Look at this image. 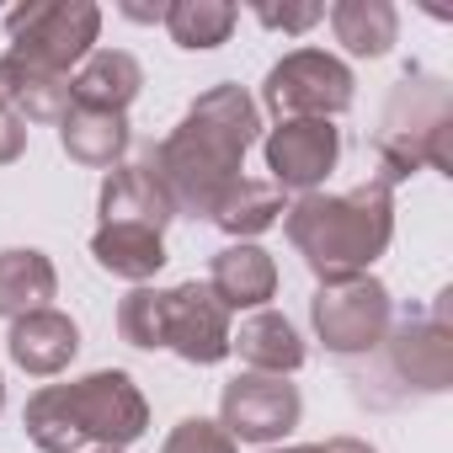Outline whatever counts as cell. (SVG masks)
Returning <instances> with one entry per match:
<instances>
[{"instance_id":"1","label":"cell","mask_w":453,"mask_h":453,"mask_svg":"<svg viewBox=\"0 0 453 453\" xmlns=\"http://www.w3.org/2000/svg\"><path fill=\"white\" fill-rule=\"evenodd\" d=\"M262 134V112L257 102L246 96V86H208L187 118L160 139L155 150V176L160 187L171 192L176 213H192V219H213V208L224 203L241 181V165H246V150L257 144Z\"/></svg>"},{"instance_id":"2","label":"cell","mask_w":453,"mask_h":453,"mask_svg":"<svg viewBox=\"0 0 453 453\" xmlns=\"http://www.w3.org/2000/svg\"><path fill=\"white\" fill-rule=\"evenodd\" d=\"M283 224L320 283L363 278L395 241V187L368 176L352 192H304Z\"/></svg>"},{"instance_id":"3","label":"cell","mask_w":453,"mask_h":453,"mask_svg":"<svg viewBox=\"0 0 453 453\" xmlns=\"http://www.w3.org/2000/svg\"><path fill=\"white\" fill-rule=\"evenodd\" d=\"M22 426H27L33 448H43V453H81L86 442L128 448L144 437L150 405L123 368H96L75 384L38 389L22 411Z\"/></svg>"},{"instance_id":"4","label":"cell","mask_w":453,"mask_h":453,"mask_svg":"<svg viewBox=\"0 0 453 453\" xmlns=\"http://www.w3.org/2000/svg\"><path fill=\"white\" fill-rule=\"evenodd\" d=\"M453 171V91L448 81L416 70L395 86L379 123V181H405L411 171Z\"/></svg>"},{"instance_id":"5","label":"cell","mask_w":453,"mask_h":453,"mask_svg":"<svg viewBox=\"0 0 453 453\" xmlns=\"http://www.w3.org/2000/svg\"><path fill=\"white\" fill-rule=\"evenodd\" d=\"M12 33V65L43 70V75H70L75 65L91 59V43L102 33V6L91 0H27L6 17Z\"/></svg>"},{"instance_id":"6","label":"cell","mask_w":453,"mask_h":453,"mask_svg":"<svg viewBox=\"0 0 453 453\" xmlns=\"http://www.w3.org/2000/svg\"><path fill=\"white\" fill-rule=\"evenodd\" d=\"M352 96H357L352 70L326 49H294L262 81V107L278 123H288V118H326L331 123L336 112L352 107Z\"/></svg>"},{"instance_id":"7","label":"cell","mask_w":453,"mask_h":453,"mask_svg":"<svg viewBox=\"0 0 453 453\" xmlns=\"http://www.w3.org/2000/svg\"><path fill=\"white\" fill-rule=\"evenodd\" d=\"M310 320L315 336L326 342V352L336 357H363L373 347H384L389 336V288L379 278H342V283H320L310 299Z\"/></svg>"},{"instance_id":"8","label":"cell","mask_w":453,"mask_h":453,"mask_svg":"<svg viewBox=\"0 0 453 453\" xmlns=\"http://www.w3.org/2000/svg\"><path fill=\"white\" fill-rule=\"evenodd\" d=\"M304 416V400H299V384L278 379V373H241L224 384L219 395V426L230 432L235 442H278L299 426Z\"/></svg>"},{"instance_id":"9","label":"cell","mask_w":453,"mask_h":453,"mask_svg":"<svg viewBox=\"0 0 453 453\" xmlns=\"http://www.w3.org/2000/svg\"><path fill=\"white\" fill-rule=\"evenodd\" d=\"M448 299L453 294H437V304L426 315H405L389 336H384V357H389V373L405 384V389H421V395H437L453 384V320H448Z\"/></svg>"},{"instance_id":"10","label":"cell","mask_w":453,"mask_h":453,"mask_svg":"<svg viewBox=\"0 0 453 453\" xmlns=\"http://www.w3.org/2000/svg\"><path fill=\"white\" fill-rule=\"evenodd\" d=\"M160 347L197 368L230 357V310L213 299L208 283H176L160 294Z\"/></svg>"},{"instance_id":"11","label":"cell","mask_w":453,"mask_h":453,"mask_svg":"<svg viewBox=\"0 0 453 453\" xmlns=\"http://www.w3.org/2000/svg\"><path fill=\"white\" fill-rule=\"evenodd\" d=\"M262 155H267L273 187L304 197V192H315L336 171V160H342V128H331L326 118H288V123H278L262 139Z\"/></svg>"},{"instance_id":"12","label":"cell","mask_w":453,"mask_h":453,"mask_svg":"<svg viewBox=\"0 0 453 453\" xmlns=\"http://www.w3.org/2000/svg\"><path fill=\"white\" fill-rule=\"evenodd\" d=\"M96 208H102V224H134V230H155V235H165V224L176 219V203L160 187L150 160L144 165H112Z\"/></svg>"},{"instance_id":"13","label":"cell","mask_w":453,"mask_h":453,"mask_svg":"<svg viewBox=\"0 0 453 453\" xmlns=\"http://www.w3.org/2000/svg\"><path fill=\"white\" fill-rule=\"evenodd\" d=\"M6 347H12V363H17L22 373H33V379H54V373H65V368L75 363V352H81V331H75L70 315H59V310L49 304V310H33V315L12 320Z\"/></svg>"},{"instance_id":"14","label":"cell","mask_w":453,"mask_h":453,"mask_svg":"<svg viewBox=\"0 0 453 453\" xmlns=\"http://www.w3.org/2000/svg\"><path fill=\"white\" fill-rule=\"evenodd\" d=\"M208 288L224 310H267V299L278 294V262L251 246V241H235L213 257V273H208Z\"/></svg>"},{"instance_id":"15","label":"cell","mask_w":453,"mask_h":453,"mask_svg":"<svg viewBox=\"0 0 453 453\" xmlns=\"http://www.w3.org/2000/svg\"><path fill=\"white\" fill-rule=\"evenodd\" d=\"M230 352H241L246 373H278V379H288V373L304 368V342H299L294 320L278 315V310H251L241 320V331H230Z\"/></svg>"},{"instance_id":"16","label":"cell","mask_w":453,"mask_h":453,"mask_svg":"<svg viewBox=\"0 0 453 453\" xmlns=\"http://www.w3.org/2000/svg\"><path fill=\"white\" fill-rule=\"evenodd\" d=\"M144 70L134 54L123 49H91V59L70 75V102L91 107V112H128V102L139 96Z\"/></svg>"},{"instance_id":"17","label":"cell","mask_w":453,"mask_h":453,"mask_svg":"<svg viewBox=\"0 0 453 453\" xmlns=\"http://www.w3.org/2000/svg\"><path fill=\"white\" fill-rule=\"evenodd\" d=\"M54 294H59V273L43 251H33V246L0 251V320H22L33 310H49Z\"/></svg>"},{"instance_id":"18","label":"cell","mask_w":453,"mask_h":453,"mask_svg":"<svg viewBox=\"0 0 453 453\" xmlns=\"http://www.w3.org/2000/svg\"><path fill=\"white\" fill-rule=\"evenodd\" d=\"M59 144L75 165L91 171H112L128 150V118L123 112H91V107H70L59 118Z\"/></svg>"},{"instance_id":"19","label":"cell","mask_w":453,"mask_h":453,"mask_svg":"<svg viewBox=\"0 0 453 453\" xmlns=\"http://www.w3.org/2000/svg\"><path fill=\"white\" fill-rule=\"evenodd\" d=\"M91 257H96L102 273L144 288L165 267V241L155 230H134V224H102V230L91 235Z\"/></svg>"},{"instance_id":"20","label":"cell","mask_w":453,"mask_h":453,"mask_svg":"<svg viewBox=\"0 0 453 453\" xmlns=\"http://www.w3.org/2000/svg\"><path fill=\"white\" fill-rule=\"evenodd\" d=\"M326 17H331L336 43L347 54H357V59H379L400 38V12L389 6V0H336Z\"/></svg>"},{"instance_id":"21","label":"cell","mask_w":453,"mask_h":453,"mask_svg":"<svg viewBox=\"0 0 453 453\" xmlns=\"http://www.w3.org/2000/svg\"><path fill=\"white\" fill-rule=\"evenodd\" d=\"M283 213H288L283 187L257 181V176H241L230 192H224V203L213 208V224H219L224 235H235V241H251V235L273 230V224H278Z\"/></svg>"},{"instance_id":"22","label":"cell","mask_w":453,"mask_h":453,"mask_svg":"<svg viewBox=\"0 0 453 453\" xmlns=\"http://www.w3.org/2000/svg\"><path fill=\"white\" fill-rule=\"evenodd\" d=\"M235 6L230 0H171L165 6V33L176 49H219V43H230L235 33Z\"/></svg>"},{"instance_id":"23","label":"cell","mask_w":453,"mask_h":453,"mask_svg":"<svg viewBox=\"0 0 453 453\" xmlns=\"http://www.w3.org/2000/svg\"><path fill=\"white\" fill-rule=\"evenodd\" d=\"M6 65V81H12V112L22 123H59L75 102H70V75H43V70H27V65Z\"/></svg>"},{"instance_id":"24","label":"cell","mask_w":453,"mask_h":453,"mask_svg":"<svg viewBox=\"0 0 453 453\" xmlns=\"http://www.w3.org/2000/svg\"><path fill=\"white\" fill-rule=\"evenodd\" d=\"M160 294L165 288H134L123 304H118V331L128 347L139 352H160Z\"/></svg>"},{"instance_id":"25","label":"cell","mask_w":453,"mask_h":453,"mask_svg":"<svg viewBox=\"0 0 453 453\" xmlns=\"http://www.w3.org/2000/svg\"><path fill=\"white\" fill-rule=\"evenodd\" d=\"M160 453H235V437L224 432L219 421H208V416H187V421L171 426Z\"/></svg>"},{"instance_id":"26","label":"cell","mask_w":453,"mask_h":453,"mask_svg":"<svg viewBox=\"0 0 453 453\" xmlns=\"http://www.w3.org/2000/svg\"><path fill=\"white\" fill-rule=\"evenodd\" d=\"M326 17V6H315V0H304V6H257V22L262 27H273V33H310L315 22Z\"/></svg>"},{"instance_id":"27","label":"cell","mask_w":453,"mask_h":453,"mask_svg":"<svg viewBox=\"0 0 453 453\" xmlns=\"http://www.w3.org/2000/svg\"><path fill=\"white\" fill-rule=\"evenodd\" d=\"M22 150H27V123L12 107H0V165L22 160Z\"/></svg>"},{"instance_id":"28","label":"cell","mask_w":453,"mask_h":453,"mask_svg":"<svg viewBox=\"0 0 453 453\" xmlns=\"http://www.w3.org/2000/svg\"><path fill=\"white\" fill-rule=\"evenodd\" d=\"M267 453H373L357 437H331V442H299V448H267Z\"/></svg>"},{"instance_id":"29","label":"cell","mask_w":453,"mask_h":453,"mask_svg":"<svg viewBox=\"0 0 453 453\" xmlns=\"http://www.w3.org/2000/svg\"><path fill=\"white\" fill-rule=\"evenodd\" d=\"M0 107H12V81H6V65H0Z\"/></svg>"},{"instance_id":"30","label":"cell","mask_w":453,"mask_h":453,"mask_svg":"<svg viewBox=\"0 0 453 453\" xmlns=\"http://www.w3.org/2000/svg\"><path fill=\"white\" fill-rule=\"evenodd\" d=\"M0 411H6V379H0Z\"/></svg>"},{"instance_id":"31","label":"cell","mask_w":453,"mask_h":453,"mask_svg":"<svg viewBox=\"0 0 453 453\" xmlns=\"http://www.w3.org/2000/svg\"><path fill=\"white\" fill-rule=\"evenodd\" d=\"M91 453H123V448H91Z\"/></svg>"}]
</instances>
